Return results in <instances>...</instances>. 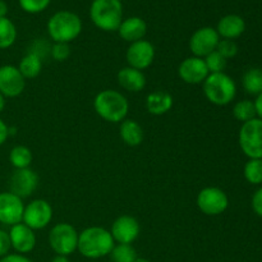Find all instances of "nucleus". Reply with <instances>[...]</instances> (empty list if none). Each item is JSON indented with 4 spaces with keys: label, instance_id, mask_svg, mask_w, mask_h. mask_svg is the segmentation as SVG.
I'll return each instance as SVG.
<instances>
[{
    "label": "nucleus",
    "instance_id": "nucleus-1",
    "mask_svg": "<svg viewBox=\"0 0 262 262\" xmlns=\"http://www.w3.org/2000/svg\"><path fill=\"white\" fill-rule=\"evenodd\" d=\"M114 246L110 230L102 227H89L79 233L77 251L83 257L97 260L109 256Z\"/></svg>",
    "mask_w": 262,
    "mask_h": 262
},
{
    "label": "nucleus",
    "instance_id": "nucleus-2",
    "mask_svg": "<svg viewBox=\"0 0 262 262\" xmlns=\"http://www.w3.org/2000/svg\"><path fill=\"white\" fill-rule=\"evenodd\" d=\"M94 109L101 119L110 123H122L127 119L129 102L127 97L115 90L100 91L94 99Z\"/></svg>",
    "mask_w": 262,
    "mask_h": 262
},
{
    "label": "nucleus",
    "instance_id": "nucleus-3",
    "mask_svg": "<svg viewBox=\"0 0 262 262\" xmlns=\"http://www.w3.org/2000/svg\"><path fill=\"white\" fill-rule=\"evenodd\" d=\"M82 32V20L76 13L60 10L48 20V33L54 42L69 43Z\"/></svg>",
    "mask_w": 262,
    "mask_h": 262
},
{
    "label": "nucleus",
    "instance_id": "nucleus-4",
    "mask_svg": "<svg viewBox=\"0 0 262 262\" xmlns=\"http://www.w3.org/2000/svg\"><path fill=\"white\" fill-rule=\"evenodd\" d=\"M90 18L99 30L105 32L118 31L123 20L120 0H94L90 7Z\"/></svg>",
    "mask_w": 262,
    "mask_h": 262
},
{
    "label": "nucleus",
    "instance_id": "nucleus-5",
    "mask_svg": "<svg viewBox=\"0 0 262 262\" xmlns=\"http://www.w3.org/2000/svg\"><path fill=\"white\" fill-rule=\"evenodd\" d=\"M202 90L205 97L216 106H225L230 104L237 95L235 82L224 72L210 73L202 83Z\"/></svg>",
    "mask_w": 262,
    "mask_h": 262
},
{
    "label": "nucleus",
    "instance_id": "nucleus-6",
    "mask_svg": "<svg viewBox=\"0 0 262 262\" xmlns=\"http://www.w3.org/2000/svg\"><path fill=\"white\" fill-rule=\"evenodd\" d=\"M78 235L76 228L69 223L55 224L49 232V246L55 252V255L71 256L77 251Z\"/></svg>",
    "mask_w": 262,
    "mask_h": 262
},
{
    "label": "nucleus",
    "instance_id": "nucleus-7",
    "mask_svg": "<svg viewBox=\"0 0 262 262\" xmlns=\"http://www.w3.org/2000/svg\"><path fill=\"white\" fill-rule=\"evenodd\" d=\"M238 141L246 156L250 159H262V120L255 118L243 123Z\"/></svg>",
    "mask_w": 262,
    "mask_h": 262
},
{
    "label": "nucleus",
    "instance_id": "nucleus-8",
    "mask_svg": "<svg viewBox=\"0 0 262 262\" xmlns=\"http://www.w3.org/2000/svg\"><path fill=\"white\" fill-rule=\"evenodd\" d=\"M196 204L202 214L207 216H217L228 209L229 199L219 187H206L199 192Z\"/></svg>",
    "mask_w": 262,
    "mask_h": 262
},
{
    "label": "nucleus",
    "instance_id": "nucleus-9",
    "mask_svg": "<svg viewBox=\"0 0 262 262\" xmlns=\"http://www.w3.org/2000/svg\"><path fill=\"white\" fill-rule=\"evenodd\" d=\"M53 207L46 200L36 199L25 205L22 223L32 230H42L53 220Z\"/></svg>",
    "mask_w": 262,
    "mask_h": 262
},
{
    "label": "nucleus",
    "instance_id": "nucleus-10",
    "mask_svg": "<svg viewBox=\"0 0 262 262\" xmlns=\"http://www.w3.org/2000/svg\"><path fill=\"white\" fill-rule=\"evenodd\" d=\"M220 41L219 33L212 27H201L193 32L189 38V50L197 58H205L216 50Z\"/></svg>",
    "mask_w": 262,
    "mask_h": 262
},
{
    "label": "nucleus",
    "instance_id": "nucleus-11",
    "mask_svg": "<svg viewBox=\"0 0 262 262\" xmlns=\"http://www.w3.org/2000/svg\"><path fill=\"white\" fill-rule=\"evenodd\" d=\"M26 89V78L18 67L5 64L0 67V94L5 99L18 97Z\"/></svg>",
    "mask_w": 262,
    "mask_h": 262
},
{
    "label": "nucleus",
    "instance_id": "nucleus-12",
    "mask_svg": "<svg viewBox=\"0 0 262 262\" xmlns=\"http://www.w3.org/2000/svg\"><path fill=\"white\" fill-rule=\"evenodd\" d=\"M154 59H155V46L145 38L130 43L125 53L128 67H132L138 71L147 69L154 63Z\"/></svg>",
    "mask_w": 262,
    "mask_h": 262
},
{
    "label": "nucleus",
    "instance_id": "nucleus-13",
    "mask_svg": "<svg viewBox=\"0 0 262 262\" xmlns=\"http://www.w3.org/2000/svg\"><path fill=\"white\" fill-rule=\"evenodd\" d=\"M141 233V225L136 217L130 215H122L113 222L110 234L115 243L132 245L137 241Z\"/></svg>",
    "mask_w": 262,
    "mask_h": 262
},
{
    "label": "nucleus",
    "instance_id": "nucleus-14",
    "mask_svg": "<svg viewBox=\"0 0 262 262\" xmlns=\"http://www.w3.org/2000/svg\"><path fill=\"white\" fill-rule=\"evenodd\" d=\"M25 204L12 192H0V224L13 227L22 223Z\"/></svg>",
    "mask_w": 262,
    "mask_h": 262
},
{
    "label": "nucleus",
    "instance_id": "nucleus-15",
    "mask_svg": "<svg viewBox=\"0 0 262 262\" xmlns=\"http://www.w3.org/2000/svg\"><path fill=\"white\" fill-rule=\"evenodd\" d=\"M38 187V177L31 168L15 169L9 181V192L20 199L32 196Z\"/></svg>",
    "mask_w": 262,
    "mask_h": 262
},
{
    "label": "nucleus",
    "instance_id": "nucleus-16",
    "mask_svg": "<svg viewBox=\"0 0 262 262\" xmlns=\"http://www.w3.org/2000/svg\"><path fill=\"white\" fill-rule=\"evenodd\" d=\"M210 74L204 58L189 56L178 67V76L187 84H201Z\"/></svg>",
    "mask_w": 262,
    "mask_h": 262
},
{
    "label": "nucleus",
    "instance_id": "nucleus-17",
    "mask_svg": "<svg viewBox=\"0 0 262 262\" xmlns=\"http://www.w3.org/2000/svg\"><path fill=\"white\" fill-rule=\"evenodd\" d=\"M10 243L15 253L19 255H27L32 252L36 247V234L35 230L28 228L23 223L15 224L10 227L9 230Z\"/></svg>",
    "mask_w": 262,
    "mask_h": 262
},
{
    "label": "nucleus",
    "instance_id": "nucleus-18",
    "mask_svg": "<svg viewBox=\"0 0 262 262\" xmlns=\"http://www.w3.org/2000/svg\"><path fill=\"white\" fill-rule=\"evenodd\" d=\"M118 33L122 40L129 43L136 42V41L143 40L147 33V25L142 18L129 17L122 20L119 28H118Z\"/></svg>",
    "mask_w": 262,
    "mask_h": 262
},
{
    "label": "nucleus",
    "instance_id": "nucleus-19",
    "mask_svg": "<svg viewBox=\"0 0 262 262\" xmlns=\"http://www.w3.org/2000/svg\"><path fill=\"white\" fill-rule=\"evenodd\" d=\"M118 83L125 91L136 92L142 91L146 87V76L142 71L132 68V67H124L120 69L117 74Z\"/></svg>",
    "mask_w": 262,
    "mask_h": 262
},
{
    "label": "nucleus",
    "instance_id": "nucleus-20",
    "mask_svg": "<svg viewBox=\"0 0 262 262\" xmlns=\"http://www.w3.org/2000/svg\"><path fill=\"white\" fill-rule=\"evenodd\" d=\"M215 30L219 33L220 37L227 38V40H234L245 32L246 22L241 15L228 14L219 20Z\"/></svg>",
    "mask_w": 262,
    "mask_h": 262
},
{
    "label": "nucleus",
    "instance_id": "nucleus-21",
    "mask_svg": "<svg viewBox=\"0 0 262 262\" xmlns=\"http://www.w3.org/2000/svg\"><path fill=\"white\" fill-rule=\"evenodd\" d=\"M174 99L166 91H154L146 97V109L152 115H164L173 107Z\"/></svg>",
    "mask_w": 262,
    "mask_h": 262
},
{
    "label": "nucleus",
    "instance_id": "nucleus-22",
    "mask_svg": "<svg viewBox=\"0 0 262 262\" xmlns=\"http://www.w3.org/2000/svg\"><path fill=\"white\" fill-rule=\"evenodd\" d=\"M119 136L129 147H137L143 142V129L136 120L124 119L120 123Z\"/></svg>",
    "mask_w": 262,
    "mask_h": 262
},
{
    "label": "nucleus",
    "instance_id": "nucleus-23",
    "mask_svg": "<svg viewBox=\"0 0 262 262\" xmlns=\"http://www.w3.org/2000/svg\"><path fill=\"white\" fill-rule=\"evenodd\" d=\"M18 69L26 79H33L42 71V58L33 51H28L18 64Z\"/></svg>",
    "mask_w": 262,
    "mask_h": 262
},
{
    "label": "nucleus",
    "instance_id": "nucleus-24",
    "mask_svg": "<svg viewBox=\"0 0 262 262\" xmlns=\"http://www.w3.org/2000/svg\"><path fill=\"white\" fill-rule=\"evenodd\" d=\"M32 151L27 146L18 145L10 150L9 152V163L14 169H26L30 168L32 163Z\"/></svg>",
    "mask_w": 262,
    "mask_h": 262
},
{
    "label": "nucleus",
    "instance_id": "nucleus-25",
    "mask_svg": "<svg viewBox=\"0 0 262 262\" xmlns=\"http://www.w3.org/2000/svg\"><path fill=\"white\" fill-rule=\"evenodd\" d=\"M243 89L250 95L262 94V69L251 68L242 77Z\"/></svg>",
    "mask_w": 262,
    "mask_h": 262
},
{
    "label": "nucleus",
    "instance_id": "nucleus-26",
    "mask_svg": "<svg viewBox=\"0 0 262 262\" xmlns=\"http://www.w3.org/2000/svg\"><path fill=\"white\" fill-rule=\"evenodd\" d=\"M17 40V28L8 17L0 18V50L9 49Z\"/></svg>",
    "mask_w": 262,
    "mask_h": 262
},
{
    "label": "nucleus",
    "instance_id": "nucleus-27",
    "mask_svg": "<svg viewBox=\"0 0 262 262\" xmlns=\"http://www.w3.org/2000/svg\"><path fill=\"white\" fill-rule=\"evenodd\" d=\"M112 262H135L138 258L137 251L132 245L117 243L110 252Z\"/></svg>",
    "mask_w": 262,
    "mask_h": 262
},
{
    "label": "nucleus",
    "instance_id": "nucleus-28",
    "mask_svg": "<svg viewBox=\"0 0 262 262\" xmlns=\"http://www.w3.org/2000/svg\"><path fill=\"white\" fill-rule=\"evenodd\" d=\"M233 115L239 122L246 123L248 120H252L256 118V107L255 102L251 100H242L238 101L233 107Z\"/></svg>",
    "mask_w": 262,
    "mask_h": 262
},
{
    "label": "nucleus",
    "instance_id": "nucleus-29",
    "mask_svg": "<svg viewBox=\"0 0 262 262\" xmlns=\"http://www.w3.org/2000/svg\"><path fill=\"white\" fill-rule=\"evenodd\" d=\"M245 178L251 184L262 183V159H250L243 169Z\"/></svg>",
    "mask_w": 262,
    "mask_h": 262
},
{
    "label": "nucleus",
    "instance_id": "nucleus-30",
    "mask_svg": "<svg viewBox=\"0 0 262 262\" xmlns=\"http://www.w3.org/2000/svg\"><path fill=\"white\" fill-rule=\"evenodd\" d=\"M204 60L206 63V67L210 73H222L227 68V59L222 54L217 53L216 50L212 51L207 56H205Z\"/></svg>",
    "mask_w": 262,
    "mask_h": 262
},
{
    "label": "nucleus",
    "instance_id": "nucleus-31",
    "mask_svg": "<svg viewBox=\"0 0 262 262\" xmlns=\"http://www.w3.org/2000/svg\"><path fill=\"white\" fill-rule=\"evenodd\" d=\"M50 2L51 0H18L20 8L30 14L43 12L49 7Z\"/></svg>",
    "mask_w": 262,
    "mask_h": 262
},
{
    "label": "nucleus",
    "instance_id": "nucleus-32",
    "mask_svg": "<svg viewBox=\"0 0 262 262\" xmlns=\"http://www.w3.org/2000/svg\"><path fill=\"white\" fill-rule=\"evenodd\" d=\"M50 55L55 61H66L71 56L69 43L54 42V45L50 48Z\"/></svg>",
    "mask_w": 262,
    "mask_h": 262
},
{
    "label": "nucleus",
    "instance_id": "nucleus-33",
    "mask_svg": "<svg viewBox=\"0 0 262 262\" xmlns=\"http://www.w3.org/2000/svg\"><path fill=\"white\" fill-rule=\"evenodd\" d=\"M216 51L219 54H222V55L228 60V59L234 58V56L237 55L238 45L233 40H227V38H224V40L219 41Z\"/></svg>",
    "mask_w": 262,
    "mask_h": 262
},
{
    "label": "nucleus",
    "instance_id": "nucleus-34",
    "mask_svg": "<svg viewBox=\"0 0 262 262\" xmlns=\"http://www.w3.org/2000/svg\"><path fill=\"white\" fill-rule=\"evenodd\" d=\"M10 250H12V243H10L9 232L0 229V258L9 255Z\"/></svg>",
    "mask_w": 262,
    "mask_h": 262
},
{
    "label": "nucleus",
    "instance_id": "nucleus-35",
    "mask_svg": "<svg viewBox=\"0 0 262 262\" xmlns=\"http://www.w3.org/2000/svg\"><path fill=\"white\" fill-rule=\"evenodd\" d=\"M252 209L258 216L262 217V187L253 193L252 196Z\"/></svg>",
    "mask_w": 262,
    "mask_h": 262
},
{
    "label": "nucleus",
    "instance_id": "nucleus-36",
    "mask_svg": "<svg viewBox=\"0 0 262 262\" xmlns=\"http://www.w3.org/2000/svg\"><path fill=\"white\" fill-rule=\"evenodd\" d=\"M0 262H33V261L31 260V258L26 257L25 255H19V253H9V255L0 258Z\"/></svg>",
    "mask_w": 262,
    "mask_h": 262
},
{
    "label": "nucleus",
    "instance_id": "nucleus-37",
    "mask_svg": "<svg viewBox=\"0 0 262 262\" xmlns=\"http://www.w3.org/2000/svg\"><path fill=\"white\" fill-rule=\"evenodd\" d=\"M9 138V127L7 125V123L0 118V146L4 145L7 142V140Z\"/></svg>",
    "mask_w": 262,
    "mask_h": 262
},
{
    "label": "nucleus",
    "instance_id": "nucleus-38",
    "mask_svg": "<svg viewBox=\"0 0 262 262\" xmlns=\"http://www.w3.org/2000/svg\"><path fill=\"white\" fill-rule=\"evenodd\" d=\"M255 107H256V115H258V119L262 120V94L257 96L255 101Z\"/></svg>",
    "mask_w": 262,
    "mask_h": 262
},
{
    "label": "nucleus",
    "instance_id": "nucleus-39",
    "mask_svg": "<svg viewBox=\"0 0 262 262\" xmlns=\"http://www.w3.org/2000/svg\"><path fill=\"white\" fill-rule=\"evenodd\" d=\"M8 14V4L4 0H0V18L7 17Z\"/></svg>",
    "mask_w": 262,
    "mask_h": 262
},
{
    "label": "nucleus",
    "instance_id": "nucleus-40",
    "mask_svg": "<svg viewBox=\"0 0 262 262\" xmlns=\"http://www.w3.org/2000/svg\"><path fill=\"white\" fill-rule=\"evenodd\" d=\"M50 262H71L69 261V258L67 257V256H60V255H55L53 257V260Z\"/></svg>",
    "mask_w": 262,
    "mask_h": 262
},
{
    "label": "nucleus",
    "instance_id": "nucleus-41",
    "mask_svg": "<svg viewBox=\"0 0 262 262\" xmlns=\"http://www.w3.org/2000/svg\"><path fill=\"white\" fill-rule=\"evenodd\" d=\"M4 109H5V97L0 94V114L4 112Z\"/></svg>",
    "mask_w": 262,
    "mask_h": 262
},
{
    "label": "nucleus",
    "instance_id": "nucleus-42",
    "mask_svg": "<svg viewBox=\"0 0 262 262\" xmlns=\"http://www.w3.org/2000/svg\"><path fill=\"white\" fill-rule=\"evenodd\" d=\"M135 262H151V261H148L147 258H143V257H138L137 260H136Z\"/></svg>",
    "mask_w": 262,
    "mask_h": 262
}]
</instances>
